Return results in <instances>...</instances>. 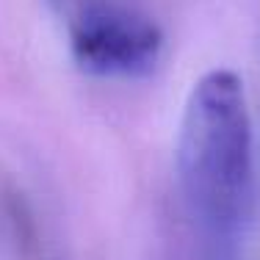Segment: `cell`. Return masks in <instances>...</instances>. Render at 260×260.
<instances>
[{
  "label": "cell",
  "mask_w": 260,
  "mask_h": 260,
  "mask_svg": "<svg viewBox=\"0 0 260 260\" xmlns=\"http://www.w3.org/2000/svg\"><path fill=\"white\" fill-rule=\"evenodd\" d=\"M252 119L241 78L213 70L194 83L177 133V177L191 219L219 255L235 249L252 208Z\"/></svg>",
  "instance_id": "obj_1"
},
{
  "label": "cell",
  "mask_w": 260,
  "mask_h": 260,
  "mask_svg": "<svg viewBox=\"0 0 260 260\" xmlns=\"http://www.w3.org/2000/svg\"><path fill=\"white\" fill-rule=\"evenodd\" d=\"M70 47L78 67L91 75L136 78L158 64L164 34L136 9L111 0H86L70 17Z\"/></svg>",
  "instance_id": "obj_2"
}]
</instances>
